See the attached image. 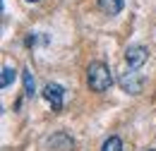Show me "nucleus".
Segmentation results:
<instances>
[{
	"instance_id": "39448f33",
	"label": "nucleus",
	"mask_w": 156,
	"mask_h": 151,
	"mask_svg": "<svg viewBox=\"0 0 156 151\" xmlns=\"http://www.w3.org/2000/svg\"><path fill=\"white\" fill-rule=\"evenodd\" d=\"M48 146L55 151H67V149H72V139L65 137V134H55V137L48 139Z\"/></svg>"
},
{
	"instance_id": "9d476101",
	"label": "nucleus",
	"mask_w": 156,
	"mask_h": 151,
	"mask_svg": "<svg viewBox=\"0 0 156 151\" xmlns=\"http://www.w3.org/2000/svg\"><path fill=\"white\" fill-rule=\"evenodd\" d=\"M29 2H36V0H29Z\"/></svg>"
},
{
	"instance_id": "423d86ee",
	"label": "nucleus",
	"mask_w": 156,
	"mask_h": 151,
	"mask_svg": "<svg viewBox=\"0 0 156 151\" xmlns=\"http://www.w3.org/2000/svg\"><path fill=\"white\" fill-rule=\"evenodd\" d=\"M122 5H125V0H98V7H101L106 15H111V17L122 10Z\"/></svg>"
},
{
	"instance_id": "1a4fd4ad",
	"label": "nucleus",
	"mask_w": 156,
	"mask_h": 151,
	"mask_svg": "<svg viewBox=\"0 0 156 151\" xmlns=\"http://www.w3.org/2000/svg\"><path fill=\"white\" fill-rule=\"evenodd\" d=\"M101 151H122V139L120 137H108L106 142H103V146H101Z\"/></svg>"
},
{
	"instance_id": "f03ea898",
	"label": "nucleus",
	"mask_w": 156,
	"mask_h": 151,
	"mask_svg": "<svg viewBox=\"0 0 156 151\" xmlns=\"http://www.w3.org/2000/svg\"><path fill=\"white\" fill-rule=\"evenodd\" d=\"M147 58H149V48L147 46H130L127 51H125V60H127V65H130V70H139L144 62H147Z\"/></svg>"
},
{
	"instance_id": "f257e3e1",
	"label": "nucleus",
	"mask_w": 156,
	"mask_h": 151,
	"mask_svg": "<svg viewBox=\"0 0 156 151\" xmlns=\"http://www.w3.org/2000/svg\"><path fill=\"white\" fill-rule=\"evenodd\" d=\"M87 84H89V89L91 91H96V94H103V91H108L111 89V84H113V75H111V70H108V65L106 62H91L89 67H87Z\"/></svg>"
},
{
	"instance_id": "6e6552de",
	"label": "nucleus",
	"mask_w": 156,
	"mask_h": 151,
	"mask_svg": "<svg viewBox=\"0 0 156 151\" xmlns=\"http://www.w3.org/2000/svg\"><path fill=\"white\" fill-rule=\"evenodd\" d=\"M15 77H17V72H15V67H10V65H5L2 67V77H0V86L2 89H7L12 82H15Z\"/></svg>"
},
{
	"instance_id": "0eeeda50",
	"label": "nucleus",
	"mask_w": 156,
	"mask_h": 151,
	"mask_svg": "<svg viewBox=\"0 0 156 151\" xmlns=\"http://www.w3.org/2000/svg\"><path fill=\"white\" fill-rule=\"evenodd\" d=\"M22 82H24V94L29 96V98H34V96H36V82H34V75H31L29 70H24V72H22Z\"/></svg>"
},
{
	"instance_id": "20e7f679",
	"label": "nucleus",
	"mask_w": 156,
	"mask_h": 151,
	"mask_svg": "<svg viewBox=\"0 0 156 151\" xmlns=\"http://www.w3.org/2000/svg\"><path fill=\"white\" fill-rule=\"evenodd\" d=\"M120 86L127 94H139L142 86H144V79H142V75H137L135 70H132V72H125V75L120 77Z\"/></svg>"
},
{
	"instance_id": "9b49d317",
	"label": "nucleus",
	"mask_w": 156,
	"mask_h": 151,
	"mask_svg": "<svg viewBox=\"0 0 156 151\" xmlns=\"http://www.w3.org/2000/svg\"><path fill=\"white\" fill-rule=\"evenodd\" d=\"M149 151H156V149H149Z\"/></svg>"
},
{
	"instance_id": "7ed1b4c3",
	"label": "nucleus",
	"mask_w": 156,
	"mask_h": 151,
	"mask_svg": "<svg viewBox=\"0 0 156 151\" xmlns=\"http://www.w3.org/2000/svg\"><path fill=\"white\" fill-rule=\"evenodd\" d=\"M43 98L51 103V108L53 111H62V98H65V89L60 86V84H53V82H48L46 86H43Z\"/></svg>"
}]
</instances>
